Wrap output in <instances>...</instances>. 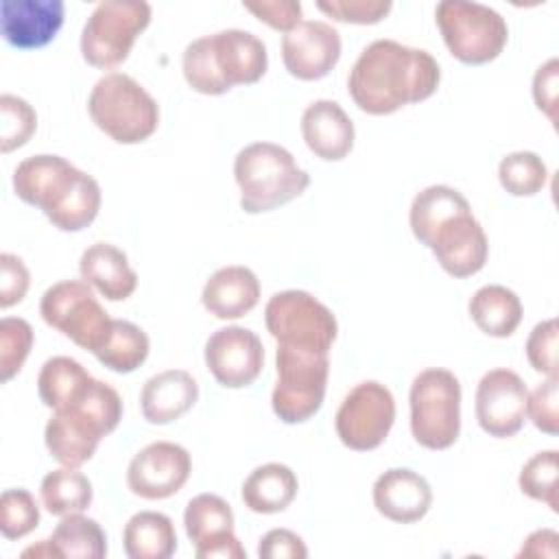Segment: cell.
<instances>
[{
  "mask_svg": "<svg viewBox=\"0 0 559 559\" xmlns=\"http://www.w3.org/2000/svg\"><path fill=\"white\" fill-rule=\"evenodd\" d=\"M441 81L437 59L395 39L371 41L347 76V90L360 111L386 116L404 105L430 98Z\"/></svg>",
  "mask_w": 559,
  "mask_h": 559,
  "instance_id": "1",
  "label": "cell"
},
{
  "mask_svg": "<svg viewBox=\"0 0 559 559\" xmlns=\"http://www.w3.org/2000/svg\"><path fill=\"white\" fill-rule=\"evenodd\" d=\"M13 190L61 231L85 229L100 210L98 181L61 155L41 153L20 162L13 170Z\"/></svg>",
  "mask_w": 559,
  "mask_h": 559,
  "instance_id": "2",
  "label": "cell"
},
{
  "mask_svg": "<svg viewBox=\"0 0 559 559\" xmlns=\"http://www.w3.org/2000/svg\"><path fill=\"white\" fill-rule=\"evenodd\" d=\"M269 66L266 46L242 28H227L190 41L181 57L186 83L205 96H221L234 85L258 83Z\"/></svg>",
  "mask_w": 559,
  "mask_h": 559,
  "instance_id": "3",
  "label": "cell"
},
{
  "mask_svg": "<svg viewBox=\"0 0 559 559\" xmlns=\"http://www.w3.org/2000/svg\"><path fill=\"white\" fill-rule=\"evenodd\" d=\"M120 419L122 400L118 391L94 378L79 397L52 411L44 441L57 463L81 467L94 456L100 439L116 430Z\"/></svg>",
  "mask_w": 559,
  "mask_h": 559,
  "instance_id": "4",
  "label": "cell"
},
{
  "mask_svg": "<svg viewBox=\"0 0 559 559\" xmlns=\"http://www.w3.org/2000/svg\"><path fill=\"white\" fill-rule=\"evenodd\" d=\"M234 179L240 188V207L247 214L271 212L306 192L310 175L280 144L253 142L238 151Z\"/></svg>",
  "mask_w": 559,
  "mask_h": 559,
  "instance_id": "5",
  "label": "cell"
},
{
  "mask_svg": "<svg viewBox=\"0 0 559 559\" xmlns=\"http://www.w3.org/2000/svg\"><path fill=\"white\" fill-rule=\"evenodd\" d=\"M92 122L118 144L148 140L159 124L155 98L129 74L109 72L96 81L87 98Z\"/></svg>",
  "mask_w": 559,
  "mask_h": 559,
  "instance_id": "6",
  "label": "cell"
},
{
  "mask_svg": "<svg viewBox=\"0 0 559 559\" xmlns=\"http://www.w3.org/2000/svg\"><path fill=\"white\" fill-rule=\"evenodd\" d=\"M411 432L428 450H448L461 432V382L448 369H424L408 393Z\"/></svg>",
  "mask_w": 559,
  "mask_h": 559,
  "instance_id": "7",
  "label": "cell"
},
{
  "mask_svg": "<svg viewBox=\"0 0 559 559\" xmlns=\"http://www.w3.org/2000/svg\"><path fill=\"white\" fill-rule=\"evenodd\" d=\"M435 20L450 55L465 66L498 59L509 39L504 17L480 2L443 0L435 9Z\"/></svg>",
  "mask_w": 559,
  "mask_h": 559,
  "instance_id": "8",
  "label": "cell"
},
{
  "mask_svg": "<svg viewBox=\"0 0 559 559\" xmlns=\"http://www.w3.org/2000/svg\"><path fill=\"white\" fill-rule=\"evenodd\" d=\"M277 382L271 395L273 413L284 424H304L317 415L323 404L330 358L308 349L277 345Z\"/></svg>",
  "mask_w": 559,
  "mask_h": 559,
  "instance_id": "9",
  "label": "cell"
},
{
  "mask_svg": "<svg viewBox=\"0 0 559 559\" xmlns=\"http://www.w3.org/2000/svg\"><path fill=\"white\" fill-rule=\"evenodd\" d=\"M264 325L277 345L330 354L338 323L334 312L306 290L275 293L264 306Z\"/></svg>",
  "mask_w": 559,
  "mask_h": 559,
  "instance_id": "10",
  "label": "cell"
},
{
  "mask_svg": "<svg viewBox=\"0 0 559 559\" xmlns=\"http://www.w3.org/2000/svg\"><path fill=\"white\" fill-rule=\"evenodd\" d=\"M151 24V4L133 0H105L96 4L81 33L83 59L100 70L127 61L138 35Z\"/></svg>",
  "mask_w": 559,
  "mask_h": 559,
  "instance_id": "11",
  "label": "cell"
},
{
  "mask_svg": "<svg viewBox=\"0 0 559 559\" xmlns=\"http://www.w3.org/2000/svg\"><path fill=\"white\" fill-rule=\"evenodd\" d=\"M39 314L46 325L55 328L74 345L92 354L103 345L114 321L83 280H63L52 284L41 295Z\"/></svg>",
  "mask_w": 559,
  "mask_h": 559,
  "instance_id": "12",
  "label": "cell"
},
{
  "mask_svg": "<svg viewBox=\"0 0 559 559\" xmlns=\"http://www.w3.org/2000/svg\"><path fill=\"white\" fill-rule=\"evenodd\" d=\"M393 421L395 400L391 391L376 380H365L356 384L341 402L334 417V428L345 448L369 452L384 443Z\"/></svg>",
  "mask_w": 559,
  "mask_h": 559,
  "instance_id": "13",
  "label": "cell"
},
{
  "mask_svg": "<svg viewBox=\"0 0 559 559\" xmlns=\"http://www.w3.org/2000/svg\"><path fill=\"white\" fill-rule=\"evenodd\" d=\"M474 402L478 426L496 439H507L526 421L528 389L515 371L491 369L480 378Z\"/></svg>",
  "mask_w": 559,
  "mask_h": 559,
  "instance_id": "14",
  "label": "cell"
},
{
  "mask_svg": "<svg viewBox=\"0 0 559 559\" xmlns=\"http://www.w3.org/2000/svg\"><path fill=\"white\" fill-rule=\"evenodd\" d=\"M203 354L214 380L227 389L249 386L264 367L260 336L242 325H227L212 332Z\"/></svg>",
  "mask_w": 559,
  "mask_h": 559,
  "instance_id": "15",
  "label": "cell"
},
{
  "mask_svg": "<svg viewBox=\"0 0 559 559\" xmlns=\"http://www.w3.org/2000/svg\"><path fill=\"white\" fill-rule=\"evenodd\" d=\"M439 266L452 277H469L478 273L489 253V242L483 225L474 218L472 207L461 210L439 223L426 245Z\"/></svg>",
  "mask_w": 559,
  "mask_h": 559,
  "instance_id": "16",
  "label": "cell"
},
{
  "mask_svg": "<svg viewBox=\"0 0 559 559\" xmlns=\"http://www.w3.org/2000/svg\"><path fill=\"white\" fill-rule=\"evenodd\" d=\"M192 461L186 448L173 441H155L131 459L127 485L144 500H164L186 485Z\"/></svg>",
  "mask_w": 559,
  "mask_h": 559,
  "instance_id": "17",
  "label": "cell"
},
{
  "mask_svg": "<svg viewBox=\"0 0 559 559\" xmlns=\"http://www.w3.org/2000/svg\"><path fill=\"white\" fill-rule=\"evenodd\" d=\"M183 524L199 559H247V550L234 535L231 507L221 496H194L186 504Z\"/></svg>",
  "mask_w": 559,
  "mask_h": 559,
  "instance_id": "18",
  "label": "cell"
},
{
  "mask_svg": "<svg viewBox=\"0 0 559 559\" xmlns=\"http://www.w3.org/2000/svg\"><path fill=\"white\" fill-rule=\"evenodd\" d=\"M341 59L338 31L319 20H301L282 37V61L290 76L299 81H319L332 72Z\"/></svg>",
  "mask_w": 559,
  "mask_h": 559,
  "instance_id": "19",
  "label": "cell"
},
{
  "mask_svg": "<svg viewBox=\"0 0 559 559\" xmlns=\"http://www.w3.org/2000/svg\"><path fill=\"white\" fill-rule=\"evenodd\" d=\"M61 0H2L0 28L9 46L33 50L50 44L63 26Z\"/></svg>",
  "mask_w": 559,
  "mask_h": 559,
  "instance_id": "20",
  "label": "cell"
},
{
  "mask_svg": "<svg viewBox=\"0 0 559 559\" xmlns=\"http://www.w3.org/2000/svg\"><path fill=\"white\" fill-rule=\"evenodd\" d=\"M373 504L386 520L413 524L428 513L432 504V489L421 474L408 467H391L373 483Z\"/></svg>",
  "mask_w": 559,
  "mask_h": 559,
  "instance_id": "21",
  "label": "cell"
},
{
  "mask_svg": "<svg viewBox=\"0 0 559 559\" xmlns=\"http://www.w3.org/2000/svg\"><path fill=\"white\" fill-rule=\"evenodd\" d=\"M306 146L325 162H341L354 148V122L336 100H314L301 114Z\"/></svg>",
  "mask_w": 559,
  "mask_h": 559,
  "instance_id": "22",
  "label": "cell"
},
{
  "mask_svg": "<svg viewBox=\"0 0 559 559\" xmlns=\"http://www.w3.org/2000/svg\"><path fill=\"white\" fill-rule=\"evenodd\" d=\"M197 400V380L183 369H166L144 382L140 393V408L148 424L164 426L188 413Z\"/></svg>",
  "mask_w": 559,
  "mask_h": 559,
  "instance_id": "23",
  "label": "cell"
},
{
  "mask_svg": "<svg viewBox=\"0 0 559 559\" xmlns=\"http://www.w3.org/2000/svg\"><path fill=\"white\" fill-rule=\"evenodd\" d=\"M201 301L216 319H238L251 312L260 301V282L247 266L231 264L210 275Z\"/></svg>",
  "mask_w": 559,
  "mask_h": 559,
  "instance_id": "24",
  "label": "cell"
},
{
  "mask_svg": "<svg viewBox=\"0 0 559 559\" xmlns=\"http://www.w3.org/2000/svg\"><path fill=\"white\" fill-rule=\"evenodd\" d=\"M81 280L109 301H124L138 288V275L122 249L109 242L90 245L79 260Z\"/></svg>",
  "mask_w": 559,
  "mask_h": 559,
  "instance_id": "25",
  "label": "cell"
},
{
  "mask_svg": "<svg viewBox=\"0 0 559 559\" xmlns=\"http://www.w3.org/2000/svg\"><path fill=\"white\" fill-rule=\"evenodd\" d=\"M299 489L295 472L284 463H264L242 483V502L253 513H280L290 507Z\"/></svg>",
  "mask_w": 559,
  "mask_h": 559,
  "instance_id": "26",
  "label": "cell"
},
{
  "mask_svg": "<svg viewBox=\"0 0 559 559\" xmlns=\"http://www.w3.org/2000/svg\"><path fill=\"white\" fill-rule=\"evenodd\" d=\"M467 310L476 328L493 338L511 336L522 321L520 297L500 284H487L478 288L472 295Z\"/></svg>",
  "mask_w": 559,
  "mask_h": 559,
  "instance_id": "27",
  "label": "cell"
},
{
  "mask_svg": "<svg viewBox=\"0 0 559 559\" xmlns=\"http://www.w3.org/2000/svg\"><path fill=\"white\" fill-rule=\"evenodd\" d=\"M129 559H168L177 550L175 524L157 511H140L129 518L122 531Z\"/></svg>",
  "mask_w": 559,
  "mask_h": 559,
  "instance_id": "28",
  "label": "cell"
},
{
  "mask_svg": "<svg viewBox=\"0 0 559 559\" xmlns=\"http://www.w3.org/2000/svg\"><path fill=\"white\" fill-rule=\"evenodd\" d=\"M92 373L70 356L48 358L37 376V393L44 406L57 411L79 397L92 382Z\"/></svg>",
  "mask_w": 559,
  "mask_h": 559,
  "instance_id": "29",
  "label": "cell"
},
{
  "mask_svg": "<svg viewBox=\"0 0 559 559\" xmlns=\"http://www.w3.org/2000/svg\"><path fill=\"white\" fill-rule=\"evenodd\" d=\"M148 349V336L140 325L114 319L109 334L105 336L103 345L94 352V356L103 367L116 373H131L146 360Z\"/></svg>",
  "mask_w": 559,
  "mask_h": 559,
  "instance_id": "30",
  "label": "cell"
},
{
  "mask_svg": "<svg viewBox=\"0 0 559 559\" xmlns=\"http://www.w3.org/2000/svg\"><path fill=\"white\" fill-rule=\"evenodd\" d=\"M57 557L103 559L107 555V535L100 524L83 513L63 515L50 535Z\"/></svg>",
  "mask_w": 559,
  "mask_h": 559,
  "instance_id": "31",
  "label": "cell"
},
{
  "mask_svg": "<svg viewBox=\"0 0 559 559\" xmlns=\"http://www.w3.org/2000/svg\"><path fill=\"white\" fill-rule=\"evenodd\" d=\"M39 493L46 511L59 518L85 511L94 496L90 478L76 467H66V465L44 476Z\"/></svg>",
  "mask_w": 559,
  "mask_h": 559,
  "instance_id": "32",
  "label": "cell"
},
{
  "mask_svg": "<svg viewBox=\"0 0 559 559\" xmlns=\"http://www.w3.org/2000/svg\"><path fill=\"white\" fill-rule=\"evenodd\" d=\"M467 207H469V203L459 190H454L450 186H441V183L428 186L421 192H417L411 203V212H408L411 231L421 245H426L428 236L432 234V229L439 223H443L452 214L467 210Z\"/></svg>",
  "mask_w": 559,
  "mask_h": 559,
  "instance_id": "33",
  "label": "cell"
},
{
  "mask_svg": "<svg viewBox=\"0 0 559 559\" xmlns=\"http://www.w3.org/2000/svg\"><path fill=\"white\" fill-rule=\"evenodd\" d=\"M500 186L513 197H533L548 181V168L544 159L533 151H515L500 159L498 166Z\"/></svg>",
  "mask_w": 559,
  "mask_h": 559,
  "instance_id": "34",
  "label": "cell"
},
{
  "mask_svg": "<svg viewBox=\"0 0 559 559\" xmlns=\"http://www.w3.org/2000/svg\"><path fill=\"white\" fill-rule=\"evenodd\" d=\"M557 450H544L524 463L518 483L524 496L548 504L557 513Z\"/></svg>",
  "mask_w": 559,
  "mask_h": 559,
  "instance_id": "35",
  "label": "cell"
},
{
  "mask_svg": "<svg viewBox=\"0 0 559 559\" xmlns=\"http://www.w3.org/2000/svg\"><path fill=\"white\" fill-rule=\"evenodd\" d=\"M37 129L35 109L15 94L0 96V148L11 153L24 146Z\"/></svg>",
  "mask_w": 559,
  "mask_h": 559,
  "instance_id": "36",
  "label": "cell"
},
{
  "mask_svg": "<svg viewBox=\"0 0 559 559\" xmlns=\"http://www.w3.org/2000/svg\"><path fill=\"white\" fill-rule=\"evenodd\" d=\"M33 328L20 317L0 321V382H9L20 373L33 347Z\"/></svg>",
  "mask_w": 559,
  "mask_h": 559,
  "instance_id": "37",
  "label": "cell"
},
{
  "mask_svg": "<svg viewBox=\"0 0 559 559\" xmlns=\"http://www.w3.org/2000/svg\"><path fill=\"white\" fill-rule=\"evenodd\" d=\"M39 524V507L26 489H4L0 496V533L20 539Z\"/></svg>",
  "mask_w": 559,
  "mask_h": 559,
  "instance_id": "38",
  "label": "cell"
},
{
  "mask_svg": "<svg viewBox=\"0 0 559 559\" xmlns=\"http://www.w3.org/2000/svg\"><path fill=\"white\" fill-rule=\"evenodd\" d=\"M557 345H559L557 319H546V321L537 323L526 338V358H528L531 367L539 373L557 376L559 373Z\"/></svg>",
  "mask_w": 559,
  "mask_h": 559,
  "instance_id": "39",
  "label": "cell"
},
{
  "mask_svg": "<svg viewBox=\"0 0 559 559\" xmlns=\"http://www.w3.org/2000/svg\"><path fill=\"white\" fill-rule=\"evenodd\" d=\"M391 0H319L317 9L336 22L378 24L391 11Z\"/></svg>",
  "mask_w": 559,
  "mask_h": 559,
  "instance_id": "40",
  "label": "cell"
},
{
  "mask_svg": "<svg viewBox=\"0 0 559 559\" xmlns=\"http://www.w3.org/2000/svg\"><path fill=\"white\" fill-rule=\"evenodd\" d=\"M526 417L535 424L537 430L546 435L559 432V378L548 376L533 393H528Z\"/></svg>",
  "mask_w": 559,
  "mask_h": 559,
  "instance_id": "41",
  "label": "cell"
},
{
  "mask_svg": "<svg viewBox=\"0 0 559 559\" xmlns=\"http://www.w3.org/2000/svg\"><path fill=\"white\" fill-rule=\"evenodd\" d=\"M31 275L22 258L13 253L0 255V308L20 304L28 290Z\"/></svg>",
  "mask_w": 559,
  "mask_h": 559,
  "instance_id": "42",
  "label": "cell"
},
{
  "mask_svg": "<svg viewBox=\"0 0 559 559\" xmlns=\"http://www.w3.org/2000/svg\"><path fill=\"white\" fill-rule=\"evenodd\" d=\"M249 13H253L260 22L269 24L275 31L288 33L297 24H301V4L293 0H262V2H245Z\"/></svg>",
  "mask_w": 559,
  "mask_h": 559,
  "instance_id": "43",
  "label": "cell"
},
{
  "mask_svg": "<svg viewBox=\"0 0 559 559\" xmlns=\"http://www.w3.org/2000/svg\"><path fill=\"white\" fill-rule=\"evenodd\" d=\"M258 555L262 559H306L308 548L297 533L288 528H273L260 539Z\"/></svg>",
  "mask_w": 559,
  "mask_h": 559,
  "instance_id": "44",
  "label": "cell"
},
{
  "mask_svg": "<svg viewBox=\"0 0 559 559\" xmlns=\"http://www.w3.org/2000/svg\"><path fill=\"white\" fill-rule=\"evenodd\" d=\"M557 85H559V61L552 57L544 66H539L535 76H533V98H535V105L552 122L557 120V116H555Z\"/></svg>",
  "mask_w": 559,
  "mask_h": 559,
  "instance_id": "45",
  "label": "cell"
},
{
  "mask_svg": "<svg viewBox=\"0 0 559 559\" xmlns=\"http://www.w3.org/2000/svg\"><path fill=\"white\" fill-rule=\"evenodd\" d=\"M557 542H559V535L550 528H542V531H535L526 537L522 550H520V557H557Z\"/></svg>",
  "mask_w": 559,
  "mask_h": 559,
  "instance_id": "46",
  "label": "cell"
},
{
  "mask_svg": "<svg viewBox=\"0 0 559 559\" xmlns=\"http://www.w3.org/2000/svg\"><path fill=\"white\" fill-rule=\"evenodd\" d=\"M22 557H57L50 539H41L35 546H28L26 550H22Z\"/></svg>",
  "mask_w": 559,
  "mask_h": 559,
  "instance_id": "47",
  "label": "cell"
}]
</instances>
